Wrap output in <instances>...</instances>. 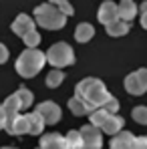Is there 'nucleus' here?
<instances>
[{"label": "nucleus", "mask_w": 147, "mask_h": 149, "mask_svg": "<svg viewBox=\"0 0 147 149\" xmlns=\"http://www.w3.org/2000/svg\"><path fill=\"white\" fill-rule=\"evenodd\" d=\"M75 95L79 99H83L93 111L101 107L105 101L111 97V93L107 91V87L99 81V79H85L75 87Z\"/></svg>", "instance_id": "1"}, {"label": "nucleus", "mask_w": 147, "mask_h": 149, "mask_svg": "<svg viewBox=\"0 0 147 149\" xmlns=\"http://www.w3.org/2000/svg\"><path fill=\"white\" fill-rule=\"evenodd\" d=\"M45 63H47L45 52H40L38 49H26L24 52H20V56L16 58V65H14V67H16V71H18L20 77L30 79V77H34V74L45 67Z\"/></svg>", "instance_id": "2"}, {"label": "nucleus", "mask_w": 147, "mask_h": 149, "mask_svg": "<svg viewBox=\"0 0 147 149\" xmlns=\"http://www.w3.org/2000/svg\"><path fill=\"white\" fill-rule=\"evenodd\" d=\"M34 16H36V24L47 28V30H59L67 22V14H63L50 2H45V4L36 6L34 8Z\"/></svg>", "instance_id": "3"}, {"label": "nucleus", "mask_w": 147, "mask_h": 149, "mask_svg": "<svg viewBox=\"0 0 147 149\" xmlns=\"http://www.w3.org/2000/svg\"><path fill=\"white\" fill-rule=\"evenodd\" d=\"M45 56L54 69H63V67H69V65L75 63V52L67 42H54L45 52Z\"/></svg>", "instance_id": "4"}, {"label": "nucleus", "mask_w": 147, "mask_h": 149, "mask_svg": "<svg viewBox=\"0 0 147 149\" xmlns=\"http://www.w3.org/2000/svg\"><path fill=\"white\" fill-rule=\"evenodd\" d=\"M79 131H81V137H83V149H101L103 147V139H101V129L99 127H95L93 123H87Z\"/></svg>", "instance_id": "5"}, {"label": "nucleus", "mask_w": 147, "mask_h": 149, "mask_svg": "<svg viewBox=\"0 0 147 149\" xmlns=\"http://www.w3.org/2000/svg\"><path fill=\"white\" fill-rule=\"evenodd\" d=\"M36 113H40V117L45 119V123H47V125L59 123L61 117H63L61 107H59L56 103H52V101H45V103H40V105L36 107Z\"/></svg>", "instance_id": "6"}, {"label": "nucleus", "mask_w": 147, "mask_h": 149, "mask_svg": "<svg viewBox=\"0 0 147 149\" xmlns=\"http://www.w3.org/2000/svg\"><path fill=\"white\" fill-rule=\"evenodd\" d=\"M97 18L101 24H111V22L119 20V6L115 2H111V0L103 2L101 8H99V12H97Z\"/></svg>", "instance_id": "7"}, {"label": "nucleus", "mask_w": 147, "mask_h": 149, "mask_svg": "<svg viewBox=\"0 0 147 149\" xmlns=\"http://www.w3.org/2000/svg\"><path fill=\"white\" fill-rule=\"evenodd\" d=\"M4 129L10 133V135H26L28 133V119L26 115H14L12 119H6V125Z\"/></svg>", "instance_id": "8"}, {"label": "nucleus", "mask_w": 147, "mask_h": 149, "mask_svg": "<svg viewBox=\"0 0 147 149\" xmlns=\"http://www.w3.org/2000/svg\"><path fill=\"white\" fill-rule=\"evenodd\" d=\"M135 145V137H133V133H129V131H119V133H115L113 135V139H111V149H133Z\"/></svg>", "instance_id": "9"}, {"label": "nucleus", "mask_w": 147, "mask_h": 149, "mask_svg": "<svg viewBox=\"0 0 147 149\" xmlns=\"http://www.w3.org/2000/svg\"><path fill=\"white\" fill-rule=\"evenodd\" d=\"M40 149H67L65 137L61 133H47L40 137Z\"/></svg>", "instance_id": "10"}, {"label": "nucleus", "mask_w": 147, "mask_h": 149, "mask_svg": "<svg viewBox=\"0 0 147 149\" xmlns=\"http://www.w3.org/2000/svg\"><path fill=\"white\" fill-rule=\"evenodd\" d=\"M36 26V22L28 16V14H18L16 18H14V22H12V32L14 34H18V36H24L28 30H32Z\"/></svg>", "instance_id": "11"}, {"label": "nucleus", "mask_w": 147, "mask_h": 149, "mask_svg": "<svg viewBox=\"0 0 147 149\" xmlns=\"http://www.w3.org/2000/svg\"><path fill=\"white\" fill-rule=\"evenodd\" d=\"M117 6H119V18L121 20H127V22L133 20L137 16V12H139V6L133 0H121Z\"/></svg>", "instance_id": "12"}, {"label": "nucleus", "mask_w": 147, "mask_h": 149, "mask_svg": "<svg viewBox=\"0 0 147 149\" xmlns=\"http://www.w3.org/2000/svg\"><path fill=\"white\" fill-rule=\"evenodd\" d=\"M2 109H4V115H6V119H12L14 115H18L20 111H22V105H20V99H18V95L14 93V95H10L8 99L2 103Z\"/></svg>", "instance_id": "13"}, {"label": "nucleus", "mask_w": 147, "mask_h": 149, "mask_svg": "<svg viewBox=\"0 0 147 149\" xmlns=\"http://www.w3.org/2000/svg\"><path fill=\"white\" fill-rule=\"evenodd\" d=\"M123 125H125L123 117H119V115L115 113V115H109V117H107V121L101 125V129H103V133H107V135H115V133H119L123 129Z\"/></svg>", "instance_id": "14"}, {"label": "nucleus", "mask_w": 147, "mask_h": 149, "mask_svg": "<svg viewBox=\"0 0 147 149\" xmlns=\"http://www.w3.org/2000/svg\"><path fill=\"white\" fill-rule=\"evenodd\" d=\"M26 119H28V135H40L42 133V129H45V119L40 117V113H28L26 115Z\"/></svg>", "instance_id": "15"}, {"label": "nucleus", "mask_w": 147, "mask_h": 149, "mask_svg": "<svg viewBox=\"0 0 147 149\" xmlns=\"http://www.w3.org/2000/svg\"><path fill=\"white\" fill-rule=\"evenodd\" d=\"M95 36V26H91L89 22H81V24L77 26V30H75V40L77 42H89L91 38Z\"/></svg>", "instance_id": "16"}, {"label": "nucleus", "mask_w": 147, "mask_h": 149, "mask_svg": "<svg viewBox=\"0 0 147 149\" xmlns=\"http://www.w3.org/2000/svg\"><path fill=\"white\" fill-rule=\"evenodd\" d=\"M69 109H71V113L73 115H77V117H83V115H89L93 109L85 103L83 99H79L77 95H75L73 99H69Z\"/></svg>", "instance_id": "17"}, {"label": "nucleus", "mask_w": 147, "mask_h": 149, "mask_svg": "<svg viewBox=\"0 0 147 149\" xmlns=\"http://www.w3.org/2000/svg\"><path fill=\"white\" fill-rule=\"evenodd\" d=\"M107 26V32H109V36H125L127 32H129V22L127 20H115V22H111V24H105Z\"/></svg>", "instance_id": "18"}, {"label": "nucleus", "mask_w": 147, "mask_h": 149, "mask_svg": "<svg viewBox=\"0 0 147 149\" xmlns=\"http://www.w3.org/2000/svg\"><path fill=\"white\" fill-rule=\"evenodd\" d=\"M125 91H127L129 95H135V97H139V95L145 93V91L141 89V85H139V81H137L135 73H131V74L125 77Z\"/></svg>", "instance_id": "19"}, {"label": "nucleus", "mask_w": 147, "mask_h": 149, "mask_svg": "<svg viewBox=\"0 0 147 149\" xmlns=\"http://www.w3.org/2000/svg\"><path fill=\"white\" fill-rule=\"evenodd\" d=\"M65 143L67 149H83V137H81V131H69L65 135Z\"/></svg>", "instance_id": "20"}, {"label": "nucleus", "mask_w": 147, "mask_h": 149, "mask_svg": "<svg viewBox=\"0 0 147 149\" xmlns=\"http://www.w3.org/2000/svg\"><path fill=\"white\" fill-rule=\"evenodd\" d=\"M63 81H65V73H63L61 69H54V71H50V73L47 74V87H49V89L61 87Z\"/></svg>", "instance_id": "21"}, {"label": "nucleus", "mask_w": 147, "mask_h": 149, "mask_svg": "<svg viewBox=\"0 0 147 149\" xmlns=\"http://www.w3.org/2000/svg\"><path fill=\"white\" fill-rule=\"evenodd\" d=\"M89 115H91V123L95 125V127H99V129H101V125L107 121V117H109L111 113H107L103 107H97V109H95V111H91Z\"/></svg>", "instance_id": "22"}, {"label": "nucleus", "mask_w": 147, "mask_h": 149, "mask_svg": "<svg viewBox=\"0 0 147 149\" xmlns=\"http://www.w3.org/2000/svg\"><path fill=\"white\" fill-rule=\"evenodd\" d=\"M16 95H18V99H20L22 109H30V107H32V101H34V97H32V93H30L26 87H20V89L16 91Z\"/></svg>", "instance_id": "23"}, {"label": "nucleus", "mask_w": 147, "mask_h": 149, "mask_svg": "<svg viewBox=\"0 0 147 149\" xmlns=\"http://www.w3.org/2000/svg\"><path fill=\"white\" fill-rule=\"evenodd\" d=\"M22 40H24V45L28 49H36L40 45V34L36 32V28H32V30H28L24 36H22Z\"/></svg>", "instance_id": "24"}, {"label": "nucleus", "mask_w": 147, "mask_h": 149, "mask_svg": "<svg viewBox=\"0 0 147 149\" xmlns=\"http://www.w3.org/2000/svg\"><path fill=\"white\" fill-rule=\"evenodd\" d=\"M131 115H133V119H135L139 125H147V107L145 105L135 107V109L131 111Z\"/></svg>", "instance_id": "25"}, {"label": "nucleus", "mask_w": 147, "mask_h": 149, "mask_svg": "<svg viewBox=\"0 0 147 149\" xmlns=\"http://www.w3.org/2000/svg\"><path fill=\"white\" fill-rule=\"evenodd\" d=\"M50 4H54L63 14H67V16H73L75 14V10H73V6H71V2L69 0H50Z\"/></svg>", "instance_id": "26"}, {"label": "nucleus", "mask_w": 147, "mask_h": 149, "mask_svg": "<svg viewBox=\"0 0 147 149\" xmlns=\"http://www.w3.org/2000/svg\"><path fill=\"white\" fill-rule=\"evenodd\" d=\"M101 107H103V109H105L107 113H111V115H115V113L119 111V101L115 99V97H109V99L105 101V103H103Z\"/></svg>", "instance_id": "27"}, {"label": "nucleus", "mask_w": 147, "mask_h": 149, "mask_svg": "<svg viewBox=\"0 0 147 149\" xmlns=\"http://www.w3.org/2000/svg\"><path fill=\"white\" fill-rule=\"evenodd\" d=\"M135 77H137V81H139L141 89L147 91V69H139V71H135Z\"/></svg>", "instance_id": "28"}, {"label": "nucleus", "mask_w": 147, "mask_h": 149, "mask_svg": "<svg viewBox=\"0 0 147 149\" xmlns=\"http://www.w3.org/2000/svg\"><path fill=\"white\" fill-rule=\"evenodd\" d=\"M133 149H147V135L143 137H135V145Z\"/></svg>", "instance_id": "29"}, {"label": "nucleus", "mask_w": 147, "mask_h": 149, "mask_svg": "<svg viewBox=\"0 0 147 149\" xmlns=\"http://www.w3.org/2000/svg\"><path fill=\"white\" fill-rule=\"evenodd\" d=\"M6 61H8V49L0 42V65H2V63H6Z\"/></svg>", "instance_id": "30"}, {"label": "nucleus", "mask_w": 147, "mask_h": 149, "mask_svg": "<svg viewBox=\"0 0 147 149\" xmlns=\"http://www.w3.org/2000/svg\"><path fill=\"white\" fill-rule=\"evenodd\" d=\"M4 125H6V115H4V109L0 105V129H4Z\"/></svg>", "instance_id": "31"}, {"label": "nucleus", "mask_w": 147, "mask_h": 149, "mask_svg": "<svg viewBox=\"0 0 147 149\" xmlns=\"http://www.w3.org/2000/svg\"><path fill=\"white\" fill-rule=\"evenodd\" d=\"M141 26L147 30V12H143V14H141Z\"/></svg>", "instance_id": "32"}, {"label": "nucleus", "mask_w": 147, "mask_h": 149, "mask_svg": "<svg viewBox=\"0 0 147 149\" xmlns=\"http://www.w3.org/2000/svg\"><path fill=\"white\" fill-rule=\"evenodd\" d=\"M139 10H143V12H147V2H143V4L139 6Z\"/></svg>", "instance_id": "33"}, {"label": "nucleus", "mask_w": 147, "mask_h": 149, "mask_svg": "<svg viewBox=\"0 0 147 149\" xmlns=\"http://www.w3.org/2000/svg\"><path fill=\"white\" fill-rule=\"evenodd\" d=\"M0 149H16V147H0Z\"/></svg>", "instance_id": "34"}, {"label": "nucleus", "mask_w": 147, "mask_h": 149, "mask_svg": "<svg viewBox=\"0 0 147 149\" xmlns=\"http://www.w3.org/2000/svg\"><path fill=\"white\" fill-rule=\"evenodd\" d=\"M36 149H40V147H36Z\"/></svg>", "instance_id": "35"}]
</instances>
